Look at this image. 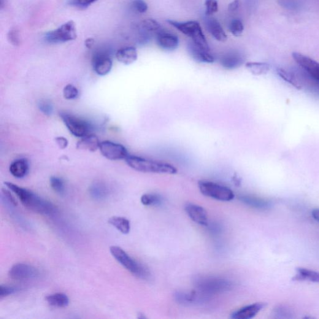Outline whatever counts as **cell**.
Masks as SVG:
<instances>
[{
    "instance_id": "6da1fadb",
    "label": "cell",
    "mask_w": 319,
    "mask_h": 319,
    "mask_svg": "<svg viewBox=\"0 0 319 319\" xmlns=\"http://www.w3.org/2000/svg\"><path fill=\"white\" fill-rule=\"evenodd\" d=\"M5 185L16 194L24 206L32 212L48 216L55 215L58 212V208L55 205L37 195L33 192L12 182H5Z\"/></svg>"
},
{
    "instance_id": "7a4b0ae2",
    "label": "cell",
    "mask_w": 319,
    "mask_h": 319,
    "mask_svg": "<svg viewBox=\"0 0 319 319\" xmlns=\"http://www.w3.org/2000/svg\"><path fill=\"white\" fill-rule=\"evenodd\" d=\"M125 161L129 167L137 172L168 175H175L178 173V169L172 164L157 160L129 155Z\"/></svg>"
},
{
    "instance_id": "3957f363",
    "label": "cell",
    "mask_w": 319,
    "mask_h": 319,
    "mask_svg": "<svg viewBox=\"0 0 319 319\" xmlns=\"http://www.w3.org/2000/svg\"><path fill=\"white\" fill-rule=\"evenodd\" d=\"M194 285L197 291L209 297L213 294L230 290L232 284L230 281L215 276H198L194 279Z\"/></svg>"
},
{
    "instance_id": "277c9868",
    "label": "cell",
    "mask_w": 319,
    "mask_h": 319,
    "mask_svg": "<svg viewBox=\"0 0 319 319\" xmlns=\"http://www.w3.org/2000/svg\"><path fill=\"white\" fill-rule=\"evenodd\" d=\"M110 251L113 258L132 274L142 280H147L149 278V270L144 265L132 258L123 249L112 246L110 248Z\"/></svg>"
},
{
    "instance_id": "5b68a950",
    "label": "cell",
    "mask_w": 319,
    "mask_h": 319,
    "mask_svg": "<svg viewBox=\"0 0 319 319\" xmlns=\"http://www.w3.org/2000/svg\"><path fill=\"white\" fill-rule=\"evenodd\" d=\"M167 22L183 34L191 37L192 42L198 47L210 51L206 37L198 22L195 21H189L187 22L182 23L170 20H167Z\"/></svg>"
},
{
    "instance_id": "8992f818",
    "label": "cell",
    "mask_w": 319,
    "mask_h": 319,
    "mask_svg": "<svg viewBox=\"0 0 319 319\" xmlns=\"http://www.w3.org/2000/svg\"><path fill=\"white\" fill-rule=\"evenodd\" d=\"M200 192L204 196L221 202H230L235 194L230 188L208 180H200L198 183Z\"/></svg>"
},
{
    "instance_id": "52a82bcc",
    "label": "cell",
    "mask_w": 319,
    "mask_h": 319,
    "mask_svg": "<svg viewBox=\"0 0 319 319\" xmlns=\"http://www.w3.org/2000/svg\"><path fill=\"white\" fill-rule=\"evenodd\" d=\"M77 36L75 23L73 21H69L59 28L48 32L45 34V40L50 44H59L75 40Z\"/></svg>"
},
{
    "instance_id": "ba28073f",
    "label": "cell",
    "mask_w": 319,
    "mask_h": 319,
    "mask_svg": "<svg viewBox=\"0 0 319 319\" xmlns=\"http://www.w3.org/2000/svg\"><path fill=\"white\" fill-rule=\"evenodd\" d=\"M59 116L70 133L74 137L81 139L90 134L93 129L88 121L71 113L61 112L59 113Z\"/></svg>"
},
{
    "instance_id": "9c48e42d",
    "label": "cell",
    "mask_w": 319,
    "mask_h": 319,
    "mask_svg": "<svg viewBox=\"0 0 319 319\" xmlns=\"http://www.w3.org/2000/svg\"><path fill=\"white\" fill-rule=\"evenodd\" d=\"M99 150L102 155L109 161L126 160L129 155L125 146L109 140L101 142Z\"/></svg>"
},
{
    "instance_id": "30bf717a",
    "label": "cell",
    "mask_w": 319,
    "mask_h": 319,
    "mask_svg": "<svg viewBox=\"0 0 319 319\" xmlns=\"http://www.w3.org/2000/svg\"><path fill=\"white\" fill-rule=\"evenodd\" d=\"M294 60L313 79L319 82V63L313 59L299 53L293 54Z\"/></svg>"
},
{
    "instance_id": "8fae6325",
    "label": "cell",
    "mask_w": 319,
    "mask_h": 319,
    "mask_svg": "<svg viewBox=\"0 0 319 319\" xmlns=\"http://www.w3.org/2000/svg\"><path fill=\"white\" fill-rule=\"evenodd\" d=\"M39 272L31 265L18 263L11 267L8 275L13 280H25L32 279L37 276Z\"/></svg>"
},
{
    "instance_id": "7c38bea8",
    "label": "cell",
    "mask_w": 319,
    "mask_h": 319,
    "mask_svg": "<svg viewBox=\"0 0 319 319\" xmlns=\"http://www.w3.org/2000/svg\"><path fill=\"white\" fill-rule=\"evenodd\" d=\"M93 66L94 71L97 75L104 76L111 71L113 62L107 53L99 52L93 56Z\"/></svg>"
},
{
    "instance_id": "4fadbf2b",
    "label": "cell",
    "mask_w": 319,
    "mask_h": 319,
    "mask_svg": "<svg viewBox=\"0 0 319 319\" xmlns=\"http://www.w3.org/2000/svg\"><path fill=\"white\" fill-rule=\"evenodd\" d=\"M245 57L237 51H231L221 56L220 63L223 68L233 70L239 68L245 63Z\"/></svg>"
},
{
    "instance_id": "5bb4252c",
    "label": "cell",
    "mask_w": 319,
    "mask_h": 319,
    "mask_svg": "<svg viewBox=\"0 0 319 319\" xmlns=\"http://www.w3.org/2000/svg\"><path fill=\"white\" fill-rule=\"evenodd\" d=\"M185 210L189 217L194 223L202 226L208 225V213L204 207L196 204H188L186 205Z\"/></svg>"
},
{
    "instance_id": "9a60e30c",
    "label": "cell",
    "mask_w": 319,
    "mask_h": 319,
    "mask_svg": "<svg viewBox=\"0 0 319 319\" xmlns=\"http://www.w3.org/2000/svg\"><path fill=\"white\" fill-rule=\"evenodd\" d=\"M266 305L267 304L264 302H256L255 304L247 305L232 312L231 317L233 319L253 318L261 311Z\"/></svg>"
},
{
    "instance_id": "2e32d148",
    "label": "cell",
    "mask_w": 319,
    "mask_h": 319,
    "mask_svg": "<svg viewBox=\"0 0 319 319\" xmlns=\"http://www.w3.org/2000/svg\"><path fill=\"white\" fill-rule=\"evenodd\" d=\"M156 42L162 50L169 51L175 50L179 45L177 36L165 31H160L156 34Z\"/></svg>"
},
{
    "instance_id": "e0dca14e",
    "label": "cell",
    "mask_w": 319,
    "mask_h": 319,
    "mask_svg": "<svg viewBox=\"0 0 319 319\" xmlns=\"http://www.w3.org/2000/svg\"><path fill=\"white\" fill-rule=\"evenodd\" d=\"M188 53L194 61L201 63L212 64L215 62V58L210 51L204 50L192 42L187 45Z\"/></svg>"
},
{
    "instance_id": "ac0fdd59",
    "label": "cell",
    "mask_w": 319,
    "mask_h": 319,
    "mask_svg": "<svg viewBox=\"0 0 319 319\" xmlns=\"http://www.w3.org/2000/svg\"><path fill=\"white\" fill-rule=\"evenodd\" d=\"M100 144L101 142L96 135L89 134L85 137L81 138L76 147L77 149L94 152L99 149Z\"/></svg>"
},
{
    "instance_id": "d6986e66",
    "label": "cell",
    "mask_w": 319,
    "mask_h": 319,
    "mask_svg": "<svg viewBox=\"0 0 319 319\" xmlns=\"http://www.w3.org/2000/svg\"><path fill=\"white\" fill-rule=\"evenodd\" d=\"M10 174L16 178H23L28 175L29 170V162L26 158H19L11 164Z\"/></svg>"
},
{
    "instance_id": "ffe728a7",
    "label": "cell",
    "mask_w": 319,
    "mask_h": 319,
    "mask_svg": "<svg viewBox=\"0 0 319 319\" xmlns=\"http://www.w3.org/2000/svg\"><path fill=\"white\" fill-rule=\"evenodd\" d=\"M115 57L121 63L132 64L137 60V51L136 48L132 47L121 48L116 52Z\"/></svg>"
},
{
    "instance_id": "44dd1931",
    "label": "cell",
    "mask_w": 319,
    "mask_h": 319,
    "mask_svg": "<svg viewBox=\"0 0 319 319\" xmlns=\"http://www.w3.org/2000/svg\"><path fill=\"white\" fill-rule=\"evenodd\" d=\"M207 28L213 37L218 42H224L227 39V35L223 27L215 18H208L206 20Z\"/></svg>"
},
{
    "instance_id": "7402d4cb",
    "label": "cell",
    "mask_w": 319,
    "mask_h": 319,
    "mask_svg": "<svg viewBox=\"0 0 319 319\" xmlns=\"http://www.w3.org/2000/svg\"><path fill=\"white\" fill-rule=\"evenodd\" d=\"M89 193L92 198L102 201L107 198L109 195V190L104 183L96 182L93 184L89 189Z\"/></svg>"
},
{
    "instance_id": "603a6c76",
    "label": "cell",
    "mask_w": 319,
    "mask_h": 319,
    "mask_svg": "<svg viewBox=\"0 0 319 319\" xmlns=\"http://www.w3.org/2000/svg\"><path fill=\"white\" fill-rule=\"evenodd\" d=\"M161 28V24L153 19H147L142 21L139 24V29L141 31L143 42H146L149 38L151 32L158 31Z\"/></svg>"
},
{
    "instance_id": "cb8c5ba5",
    "label": "cell",
    "mask_w": 319,
    "mask_h": 319,
    "mask_svg": "<svg viewBox=\"0 0 319 319\" xmlns=\"http://www.w3.org/2000/svg\"><path fill=\"white\" fill-rule=\"evenodd\" d=\"M240 200L248 206L257 208V209L265 210L271 206V204L267 200L259 198V197L251 195H242L240 196Z\"/></svg>"
},
{
    "instance_id": "d4e9b609",
    "label": "cell",
    "mask_w": 319,
    "mask_h": 319,
    "mask_svg": "<svg viewBox=\"0 0 319 319\" xmlns=\"http://www.w3.org/2000/svg\"><path fill=\"white\" fill-rule=\"evenodd\" d=\"M294 281H308L310 282L319 283V272L312 270L299 267L297 269L296 275L293 278Z\"/></svg>"
},
{
    "instance_id": "484cf974",
    "label": "cell",
    "mask_w": 319,
    "mask_h": 319,
    "mask_svg": "<svg viewBox=\"0 0 319 319\" xmlns=\"http://www.w3.org/2000/svg\"><path fill=\"white\" fill-rule=\"evenodd\" d=\"M46 301L53 307H66L69 303V297L66 294L58 293L46 297Z\"/></svg>"
},
{
    "instance_id": "4316f807",
    "label": "cell",
    "mask_w": 319,
    "mask_h": 319,
    "mask_svg": "<svg viewBox=\"0 0 319 319\" xmlns=\"http://www.w3.org/2000/svg\"><path fill=\"white\" fill-rule=\"evenodd\" d=\"M108 222L124 234H128L131 230V223L128 219L126 218L112 216L109 219Z\"/></svg>"
},
{
    "instance_id": "83f0119b",
    "label": "cell",
    "mask_w": 319,
    "mask_h": 319,
    "mask_svg": "<svg viewBox=\"0 0 319 319\" xmlns=\"http://www.w3.org/2000/svg\"><path fill=\"white\" fill-rule=\"evenodd\" d=\"M246 67L251 74L255 75L266 74L270 69L268 64L259 62H248L246 64Z\"/></svg>"
},
{
    "instance_id": "f1b7e54d",
    "label": "cell",
    "mask_w": 319,
    "mask_h": 319,
    "mask_svg": "<svg viewBox=\"0 0 319 319\" xmlns=\"http://www.w3.org/2000/svg\"><path fill=\"white\" fill-rule=\"evenodd\" d=\"M277 74L280 75L282 79L293 86L294 87L297 89L302 88V83L299 82L298 79L293 73L286 71L285 69H279L277 70Z\"/></svg>"
},
{
    "instance_id": "f546056e",
    "label": "cell",
    "mask_w": 319,
    "mask_h": 319,
    "mask_svg": "<svg viewBox=\"0 0 319 319\" xmlns=\"http://www.w3.org/2000/svg\"><path fill=\"white\" fill-rule=\"evenodd\" d=\"M140 201L144 206H156L161 204L162 198L158 194L147 193L143 194Z\"/></svg>"
},
{
    "instance_id": "4dcf8cb0",
    "label": "cell",
    "mask_w": 319,
    "mask_h": 319,
    "mask_svg": "<svg viewBox=\"0 0 319 319\" xmlns=\"http://www.w3.org/2000/svg\"><path fill=\"white\" fill-rule=\"evenodd\" d=\"M50 185L53 190L58 194H63L65 191L64 181L61 178L53 176L50 178Z\"/></svg>"
},
{
    "instance_id": "1f68e13d",
    "label": "cell",
    "mask_w": 319,
    "mask_h": 319,
    "mask_svg": "<svg viewBox=\"0 0 319 319\" xmlns=\"http://www.w3.org/2000/svg\"><path fill=\"white\" fill-rule=\"evenodd\" d=\"M229 30L234 36H240L244 31V25L242 21L236 19L232 20L229 23Z\"/></svg>"
},
{
    "instance_id": "d6a6232c",
    "label": "cell",
    "mask_w": 319,
    "mask_h": 319,
    "mask_svg": "<svg viewBox=\"0 0 319 319\" xmlns=\"http://www.w3.org/2000/svg\"><path fill=\"white\" fill-rule=\"evenodd\" d=\"M63 97L67 100H74L79 96V92L75 86L67 85L63 89Z\"/></svg>"
},
{
    "instance_id": "836d02e7",
    "label": "cell",
    "mask_w": 319,
    "mask_h": 319,
    "mask_svg": "<svg viewBox=\"0 0 319 319\" xmlns=\"http://www.w3.org/2000/svg\"><path fill=\"white\" fill-rule=\"evenodd\" d=\"M38 109L43 114L51 116L53 114L54 108L52 103L48 100H42L38 102Z\"/></svg>"
},
{
    "instance_id": "e575fe53",
    "label": "cell",
    "mask_w": 319,
    "mask_h": 319,
    "mask_svg": "<svg viewBox=\"0 0 319 319\" xmlns=\"http://www.w3.org/2000/svg\"><path fill=\"white\" fill-rule=\"evenodd\" d=\"M205 14L207 16H212L218 11V3L217 0H205Z\"/></svg>"
},
{
    "instance_id": "d590c367",
    "label": "cell",
    "mask_w": 319,
    "mask_h": 319,
    "mask_svg": "<svg viewBox=\"0 0 319 319\" xmlns=\"http://www.w3.org/2000/svg\"><path fill=\"white\" fill-rule=\"evenodd\" d=\"M132 7L136 12L139 13H144L148 10V5L144 0H133Z\"/></svg>"
},
{
    "instance_id": "8d00e7d4",
    "label": "cell",
    "mask_w": 319,
    "mask_h": 319,
    "mask_svg": "<svg viewBox=\"0 0 319 319\" xmlns=\"http://www.w3.org/2000/svg\"><path fill=\"white\" fill-rule=\"evenodd\" d=\"M20 291V289L13 286L2 285L0 287V297L1 299L4 297L11 295V294H15Z\"/></svg>"
},
{
    "instance_id": "74e56055",
    "label": "cell",
    "mask_w": 319,
    "mask_h": 319,
    "mask_svg": "<svg viewBox=\"0 0 319 319\" xmlns=\"http://www.w3.org/2000/svg\"><path fill=\"white\" fill-rule=\"evenodd\" d=\"M96 1L97 0H69V4L75 7L86 8Z\"/></svg>"
},
{
    "instance_id": "f35d334b",
    "label": "cell",
    "mask_w": 319,
    "mask_h": 319,
    "mask_svg": "<svg viewBox=\"0 0 319 319\" xmlns=\"http://www.w3.org/2000/svg\"><path fill=\"white\" fill-rule=\"evenodd\" d=\"M8 39L13 46L17 47V46L20 45V38L18 31L15 29L10 30L8 34Z\"/></svg>"
},
{
    "instance_id": "ab89813d",
    "label": "cell",
    "mask_w": 319,
    "mask_h": 319,
    "mask_svg": "<svg viewBox=\"0 0 319 319\" xmlns=\"http://www.w3.org/2000/svg\"><path fill=\"white\" fill-rule=\"evenodd\" d=\"M280 3L281 6L290 10H296L300 6L299 0H280Z\"/></svg>"
},
{
    "instance_id": "60d3db41",
    "label": "cell",
    "mask_w": 319,
    "mask_h": 319,
    "mask_svg": "<svg viewBox=\"0 0 319 319\" xmlns=\"http://www.w3.org/2000/svg\"><path fill=\"white\" fill-rule=\"evenodd\" d=\"M2 195L3 198L6 199L7 201L11 205L15 207L17 205V202L16 201L14 197L12 196V194L10 193V192L6 189L2 188Z\"/></svg>"
},
{
    "instance_id": "b9f144b4",
    "label": "cell",
    "mask_w": 319,
    "mask_h": 319,
    "mask_svg": "<svg viewBox=\"0 0 319 319\" xmlns=\"http://www.w3.org/2000/svg\"><path fill=\"white\" fill-rule=\"evenodd\" d=\"M55 141L57 145H58V147L61 148V149H64V148H66L67 146H68V140H67L66 138L64 137H56Z\"/></svg>"
},
{
    "instance_id": "7bdbcfd3",
    "label": "cell",
    "mask_w": 319,
    "mask_h": 319,
    "mask_svg": "<svg viewBox=\"0 0 319 319\" xmlns=\"http://www.w3.org/2000/svg\"><path fill=\"white\" fill-rule=\"evenodd\" d=\"M240 7V1L239 0H234L233 2L230 3V4L228 5V10L230 11V12H234V11L238 9Z\"/></svg>"
},
{
    "instance_id": "ee69618b",
    "label": "cell",
    "mask_w": 319,
    "mask_h": 319,
    "mask_svg": "<svg viewBox=\"0 0 319 319\" xmlns=\"http://www.w3.org/2000/svg\"><path fill=\"white\" fill-rule=\"evenodd\" d=\"M94 43H95V41L93 37H89V38L85 40V46L86 48L91 49L93 47Z\"/></svg>"
},
{
    "instance_id": "f6af8a7d",
    "label": "cell",
    "mask_w": 319,
    "mask_h": 319,
    "mask_svg": "<svg viewBox=\"0 0 319 319\" xmlns=\"http://www.w3.org/2000/svg\"><path fill=\"white\" fill-rule=\"evenodd\" d=\"M312 216L313 219L319 222V209H315L312 211Z\"/></svg>"
},
{
    "instance_id": "bcb514c9",
    "label": "cell",
    "mask_w": 319,
    "mask_h": 319,
    "mask_svg": "<svg viewBox=\"0 0 319 319\" xmlns=\"http://www.w3.org/2000/svg\"><path fill=\"white\" fill-rule=\"evenodd\" d=\"M5 5V0H0V8L3 9Z\"/></svg>"
}]
</instances>
